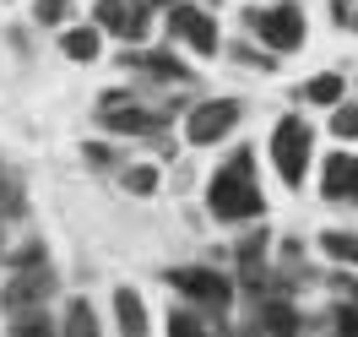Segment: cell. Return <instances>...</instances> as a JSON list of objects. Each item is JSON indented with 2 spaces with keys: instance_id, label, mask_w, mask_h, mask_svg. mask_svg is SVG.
I'll return each instance as SVG.
<instances>
[{
  "instance_id": "obj_12",
  "label": "cell",
  "mask_w": 358,
  "mask_h": 337,
  "mask_svg": "<svg viewBox=\"0 0 358 337\" xmlns=\"http://www.w3.org/2000/svg\"><path fill=\"white\" fill-rule=\"evenodd\" d=\"M320 250H326L331 261H342V267H358V234L353 228H326V234H320Z\"/></svg>"
},
{
  "instance_id": "obj_22",
  "label": "cell",
  "mask_w": 358,
  "mask_h": 337,
  "mask_svg": "<svg viewBox=\"0 0 358 337\" xmlns=\"http://www.w3.org/2000/svg\"><path fill=\"white\" fill-rule=\"evenodd\" d=\"M38 261H44V245H38V240H27V245L11 256V267H38Z\"/></svg>"
},
{
  "instance_id": "obj_26",
  "label": "cell",
  "mask_w": 358,
  "mask_h": 337,
  "mask_svg": "<svg viewBox=\"0 0 358 337\" xmlns=\"http://www.w3.org/2000/svg\"><path fill=\"white\" fill-rule=\"evenodd\" d=\"M353 27H358V17H353Z\"/></svg>"
},
{
  "instance_id": "obj_1",
  "label": "cell",
  "mask_w": 358,
  "mask_h": 337,
  "mask_svg": "<svg viewBox=\"0 0 358 337\" xmlns=\"http://www.w3.org/2000/svg\"><path fill=\"white\" fill-rule=\"evenodd\" d=\"M206 207H212L217 223L261 218V207H266V202H261V191H255V153H250V147H239V153L212 174V185H206Z\"/></svg>"
},
{
  "instance_id": "obj_15",
  "label": "cell",
  "mask_w": 358,
  "mask_h": 337,
  "mask_svg": "<svg viewBox=\"0 0 358 337\" xmlns=\"http://www.w3.org/2000/svg\"><path fill=\"white\" fill-rule=\"evenodd\" d=\"M304 98H310V104H326V109H336V104H342V76H336V71H326V76L304 82Z\"/></svg>"
},
{
  "instance_id": "obj_8",
  "label": "cell",
  "mask_w": 358,
  "mask_h": 337,
  "mask_svg": "<svg viewBox=\"0 0 358 337\" xmlns=\"http://www.w3.org/2000/svg\"><path fill=\"white\" fill-rule=\"evenodd\" d=\"M44 294H55V272H49V261H38V267H17L11 289H6V305H11V310H27V305H38Z\"/></svg>"
},
{
  "instance_id": "obj_7",
  "label": "cell",
  "mask_w": 358,
  "mask_h": 337,
  "mask_svg": "<svg viewBox=\"0 0 358 337\" xmlns=\"http://www.w3.org/2000/svg\"><path fill=\"white\" fill-rule=\"evenodd\" d=\"M98 120L120 136H157L163 131V114L141 109V104H125V98H103V114H98Z\"/></svg>"
},
{
  "instance_id": "obj_18",
  "label": "cell",
  "mask_w": 358,
  "mask_h": 337,
  "mask_svg": "<svg viewBox=\"0 0 358 337\" xmlns=\"http://www.w3.org/2000/svg\"><path fill=\"white\" fill-rule=\"evenodd\" d=\"M66 332L71 337H92V332H98V315H92L87 299H76V305L66 310Z\"/></svg>"
},
{
  "instance_id": "obj_13",
  "label": "cell",
  "mask_w": 358,
  "mask_h": 337,
  "mask_svg": "<svg viewBox=\"0 0 358 337\" xmlns=\"http://www.w3.org/2000/svg\"><path fill=\"white\" fill-rule=\"evenodd\" d=\"M261 256H266V234H250L245 245H239V272H245L250 289H261L266 277H261Z\"/></svg>"
},
{
  "instance_id": "obj_20",
  "label": "cell",
  "mask_w": 358,
  "mask_h": 337,
  "mask_svg": "<svg viewBox=\"0 0 358 337\" xmlns=\"http://www.w3.org/2000/svg\"><path fill=\"white\" fill-rule=\"evenodd\" d=\"M125 191H136V196H147V191H157V169H147V163H136V169H125Z\"/></svg>"
},
{
  "instance_id": "obj_21",
  "label": "cell",
  "mask_w": 358,
  "mask_h": 337,
  "mask_svg": "<svg viewBox=\"0 0 358 337\" xmlns=\"http://www.w3.org/2000/svg\"><path fill=\"white\" fill-rule=\"evenodd\" d=\"M38 22H44V27L66 22V0H38Z\"/></svg>"
},
{
  "instance_id": "obj_10",
  "label": "cell",
  "mask_w": 358,
  "mask_h": 337,
  "mask_svg": "<svg viewBox=\"0 0 358 337\" xmlns=\"http://www.w3.org/2000/svg\"><path fill=\"white\" fill-rule=\"evenodd\" d=\"M114 321L125 337H141L147 332V305L136 299V289H114Z\"/></svg>"
},
{
  "instance_id": "obj_23",
  "label": "cell",
  "mask_w": 358,
  "mask_h": 337,
  "mask_svg": "<svg viewBox=\"0 0 358 337\" xmlns=\"http://www.w3.org/2000/svg\"><path fill=\"white\" fill-rule=\"evenodd\" d=\"M169 332H201V321H196V315H190V310H174V315H169Z\"/></svg>"
},
{
  "instance_id": "obj_25",
  "label": "cell",
  "mask_w": 358,
  "mask_h": 337,
  "mask_svg": "<svg viewBox=\"0 0 358 337\" xmlns=\"http://www.w3.org/2000/svg\"><path fill=\"white\" fill-rule=\"evenodd\" d=\"M348 202H358V158H353V185H348Z\"/></svg>"
},
{
  "instance_id": "obj_11",
  "label": "cell",
  "mask_w": 358,
  "mask_h": 337,
  "mask_svg": "<svg viewBox=\"0 0 358 337\" xmlns=\"http://www.w3.org/2000/svg\"><path fill=\"white\" fill-rule=\"evenodd\" d=\"M348 185H353V158H348V153H331V158H326V174H320L326 202H348Z\"/></svg>"
},
{
  "instance_id": "obj_4",
  "label": "cell",
  "mask_w": 358,
  "mask_h": 337,
  "mask_svg": "<svg viewBox=\"0 0 358 337\" xmlns=\"http://www.w3.org/2000/svg\"><path fill=\"white\" fill-rule=\"evenodd\" d=\"M239 114H245L239 98H206V104H196V109L185 114V136H190L196 147H212V142H223V136L239 125Z\"/></svg>"
},
{
  "instance_id": "obj_17",
  "label": "cell",
  "mask_w": 358,
  "mask_h": 337,
  "mask_svg": "<svg viewBox=\"0 0 358 337\" xmlns=\"http://www.w3.org/2000/svg\"><path fill=\"white\" fill-rule=\"evenodd\" d=\"M261 326L266 332H299V310L282 305V299H271V305H261Z\"/></svg>"
},
{
  "instance_id": "obj_6",
  "label": "cell",
  "mask_w": 358,
  "mask_h": 337,
  "mask_svg": "<svg viewBox=\"0 0 358 337\" xmlns=\"http://www.w3.org/2000/svg\"><path fill=\"white\" fill-rule=\"evenodd\" d=\"M169 33H174L179 44H190L196 55H206V60L223 49V39H217V22L206 17L201 6H185V0H174V6H169Z\"/></svg>"
},
{
  "instance_id": "obj_5",
  "label": "cell",
  "mask_w": 358,
  "mask_h": 337,
  "mask_svg": "<svg viewBox=\"0 0 358 337\" xmlns=\"http://www.w3.org/2000/svg\"><path fill=\"white\" fill-rule=\"evenodd\" d=\"M169 283H174L185 299L206 305V310H228V305H234V283H228L223 272H212V267H174Z\"/></svg>"
},
{
  "instance_id": "obj_2",
  "label": "cell",
  "mask_w": 358,
  "mask_h": 337,
  "mask_svg": "<svg viewBox=\"0 0 358 337\" xmlns=\"http://www.w3.org/2000/svg\"><path fill=\"white\" fill-rule=\"evenodd\" d=\"M310 153H315V131L299 120V114H282L277 131H271V163H277V174H282L288 191L304 185V174H310Z\"/></svg>"
},
{
  "instance_id": "obj_9",
  "label": "cell",
  "mask_w": 358,
  "mask_h": 337,
  "mask_svg": "<svg viewBox=\"0 0 358 337\" xmlns=\"http://www.w3.org/2000/svg\"><path fill=\"white\" fill-rule=\"evenodd\" d=\"M125 71H147L157 82H190V71L179 66L174 55H147V49H131V55H125Z\"/></svg>"
},
{
  "instance_id": "obj_24",
  "label": "cell",
  "mask_w": 358,
  "mask_h": 337,
  "mask_svg": "<svg viewBox=\"0 0 358 337\" xmlns=\"http://www.w3.org/2000/svg\"><path fill=\"white\" fill-rule=\"evenodd\" d=\"M87 163H98V169H109V163H114V153H109V147H92V142H87Z\"/></svg>"
},
{
  "instance_id": "obj_3",
  "label": "cell",
  "mask_w": 358,
  "mask_h": 337,
  "mask_svg": "<svg viewBox=\"0 0 358 337\" xmlns=\"http://www.w3.org/2000/svg\"><path fill=\"white\" fill-rule=\"evenodd\" d=\"M250 27H255V39L271 49V55H288V49L304 44V11L299 6H266V11H250Z\"/></svg>"
},
{
  "instance_id": "obj_19",
  "label": "cell",
  "mask_w": 358,
  "mask_h": 337,
  "mask_svg": "<svg viewBox=\"0 0 358 337\" xmlns=\"http://www.w3.org/2000/svg\"><path fill=\"white\" fill-rule=\"evenodd\" d=\"M331 131L342 136V142H358V104H336V114H331Z\"/></svg>"
},
{
  "instance_id": "obj_14",
  "label": "cell",
  "mask_w": 358,
  "mask_h": 337,
  "mask_svg": "<svg viewBox=\"0 0 358 337\" xmlns=\"http://www.w3.org/2000/svg\"><path fill=\"white\" fill-rule=\"evenodd\" d=\"M92 17H98V27H109V33H120V39H131V6H125V0H98Z\"/></svg>"
},
{
  "instance_id": "obj_16",
  "label": "cell",
  "mask_w": 358,
  "mask_h": 337,
  "mask_svg": "<svg viewBox=\"0 0 358 337\" xmlns=\"http://www.w3.org/2000/svg\"><path fill=\"white\" fill-rule=\"evenodd\" d=\"M60 49H66L71 60H98V33L92 27H71L66 39H60Z\"/></svg>"
}]
</instances>
